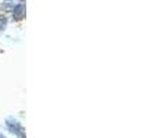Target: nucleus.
Returning <instances> with one entry per match:
<instances>
[{"label":"nucleus","mask_w":158,"mask_h":138,"mask_svg":"<svg viewBox=\"0 0 158 138\" xmlns=\"http://www.w3.org/2000/svg\"><path fill=\"white\" fill-rule=\"evenodd\" d=\"M7 127L14 136H17L18 138H25V131H24V127L19 124L17 120L14 119H8L7 120Z\"/></svg>","instance_id":"nucleus-1"},{"label":"nucleus","mask_w":158,"mask_h":138,"mask_svg":"<svg viewBox=\"0 0 158 138\" xmlns=\"http://www.w3.org/2000/svg\"><path fill=\"white\" fill-rule=\"evenodd\" d=\"M25 17V4L21 3L14 8V18L15 19H22Z\"/></svg>","instance_id":"nucleus-2"},{"label":"nucleus","mask_w":158,"mask_h":138,"mask_svg":"<svg viewBox=\"0 0 158 138\" xmlns=\"http://www.w3.org/2000/svg\"><path fill=\"white\" fill-rule=\"evenodd\" d=\"M6 24H7V21H6L4 17H0V30H3L6 28Z\"/></svg>","instance_id":"nucleus-3"},{"label":"nucleus","mask_w":158,"mask_h":138,"mask_svg":"<svg viewBox=\"0 0 158 138\" xmlns=\"http://www.w3.org/2000/svg\"><path fill=\"white\" fill-rule=\"evenodd\" d=\"M0 138H6V137H4V136H3V134H2V133H0Z\"/></svg>","instance_id":"nucleus-4"}]
</instances>
